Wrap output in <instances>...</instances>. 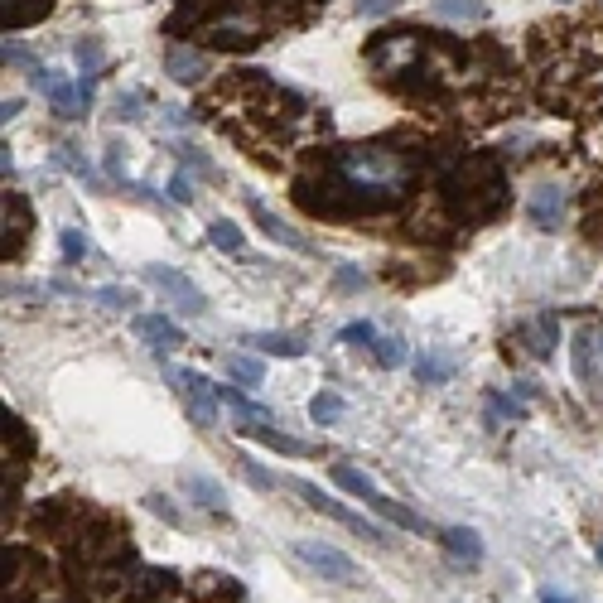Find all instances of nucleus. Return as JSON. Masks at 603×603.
<instances>
[{
	"instance_id": "nucleus-1",
	"label": "nucleus",
	"mask_w": 603,
	"mask_h": 603,
	"mask_svg": "<svg viewBox=\"0 0 603 603\" xmlns=\"http://www.w3.org/2000/svg\"><path fill=\"white\" fill-rule=\"evenodd\" d=\"M338 169H343V179H348L357 193H391V189H401V184L411 179L406 155H396V150H377V145L348 150V155L338 160Z\"/></svg>"
},
{
	"instance_id": "nucleus-2",
	"label": "nucleus",
	"mask_w": 603,
	"mask_h": 603,
	"mask_svg": "<svg viewBox=\"0 0 603 603\" xmlns=\"http://www.w3.org/2000/svg\"><path fill=\"white\" fill-rule=\"evenodd\" d=\"M290 555L300 560L304 570H314L319 579H329V584H362L357 560L343 555L338 546H329V541H290Z\"/></svg>"
},
{
	"instance_id": "nucleus-3",
	"label": "nucleus",
	"mask_w": 603,
	"mask_h": 603,
	"mask_svg": "<svg viewBox=\"0 0 603 603\" xmlns=\"http://www.w3.org/2000/svg\"><path fill=\"white\" fill-rule=\"evenodd\" d=\"M290 488H295V493H300L304 502L314 507V512H324V517H333V521H338V526H348V531H357V536H367V541H377V546H382V526H372V521H367V517H357V512H348L343 502H333L329 493H319L314 483H304V478H295Z\"/></svg>"
},
{
	"instance_id": "nucleus-4",
	"label": "nucleus",
	"mask_w": 603,
	"mask_h": 603,
	"mask_svg": "<svg viewBox=\"0 0 603 603\" xmlns=\"http://www.w3.org/2000/svg\"><path fill=\"white\" fill-rule=\"evenodd\" d=\"M169 382H174V391L189 401V415L198 420V425H218V386L213 382H203L198 372H174L169 367Z\"/></svg>"
},
{
	"instance_id": "nucleus-5",
	"label": "nucleus",
	"mask_w": 603,
	"mask_h": 603,
	"mask_svg": "<svg viewBox=\"0 0 603 603\" xmlns=\"http://www.w3.org/2000/svg\"><path fill=\"white\" fill-rule=\"evenodd\" d=\"M145 280H150L160 295H169V300L179 304V314H203V309H208L203 290H198V285H193L184 271H174V266H150V271H145Z\"/></svg>"
},
{
	"instance_id": "nucleus-6",
	"label": "nucleus",
	"mask_w": 603,
	"mask_h": 603,
	"mask_svg": "<svg viewBox=\"0 0 603 603\" xmlns=\"http://www.w3.org/2000/svg\"><path fill=\"white\" fill-rule=\"evenodd\" d=\"M165 73L174 78V83L184 87H198L208 73H213V63H208V54L203 49H184V44H169L165 49Z\"/></svg>"
},
{
	"instance_id": "nucleus-7",
	"label": "nucleus",
	"mask_w": 603,
	"mask_h": 603,
	"mask_svg": "<svg viewBox=\"0 0 603 603\" xmlns=\"http://www.w3.org/2000/svg\"><path fill=\"white\" fill-rule=\"evenodd\" d=\"M247 208H251V218H256V227H261V232H266L271 242H280V247H290V251H300V256H314V251H319L314 242H309V237H300V232H295L290 222L275 218V213L266 208V203H261V198H251Z\"/></svg>"
},
{
	"instance_id": "nucleus-8",
	"label": "nucleus",
	"mask_w": 603,
	"mask_h": 603,
	"mask_svg": "<svg viewBox=\"0 0 603 603\" xmlns=\"http://www.w3.org/2000/svg\"><path fill=\"white\" fill-rule=\"evenodd\" d=\"M136 333H140V338H150L155 348H184V329H179V324H169L165 314H140Z\"/></svg>"
},
{
	"instance_id": "nucleus-9",
	"label": "nucleus",
	"mask_w": 603,
	"mask_h": 603,
	"mask_svg": "<svg viewBox=\"0 0 603 603\" xmlns=\"http://www.w3.org/2000/svg\"><path fill=\"white\" fill-rule=\"evenodd\" d=\"M184 493L198 507H208V512H227V493H222L218 478H208V473H184Z\"/></svg>"
},
{
	"instance_id": "nucleus-10",
	"label": "nucleus",
	"mask_w": 603,
	"mask_h": 603,
	"mask_svg": "<svg viewBox=\"0 0 603 603\" xmlns=\"http://www.w3.org/2000/svg\"><path fill=\"white\" fill-rule=\"evenodd\" d=\"M430 5H435L439 20H454V25H483L493 15L483 0H430Z\"/></svg>"
},
{
	"instance_id": "nucleus-11",
	"label": "nucleus",
	"mask_w": 603,
	"mask_h": 603,
	"mask_svg": "<svg viewBox=\"0 0 603 603\" xmlns=\"http://www.w3.org/2000/svg\"><path fill=\"white\" fill-rule=\"evenodd\" d=\"M39 92H44V97H49V102H54V107L63 111V116H78V107L87 102L83 92H73V87L63 83L58 73H39Z\"/></svg>"
},
{
	"instance_id": "nucleus-12",
	"label": "nucleus",
	"mask_w": 603,
	"mask_h": 603,
	"mask_svg": "<svg viewBox=\"0 0 603 603\" xmlns=\"http://www.w3.org/2000/svg\"><path fill=\"white\" fill-rule=\"evenodd\" d=\"M531 222L536 227H560V218H565V198H560V189H536V198H531Z\"/></svg>"
},
{
	"instance_id": "nucleus-13",
	"label": "nucleus",
	"mask_w": 603,
	"mask_h": 603,
	"mask_svg": "<svg viewBox=\"0 0 603 603\" xmlns=\"http://www.w3.org/2000/svg\"><path fill=\"white\" fill-rule=\"evenodd\" d=\"M444 550L459 555V560H483V541H478V531H468V526H449V531H444Z\"/></svg>"
},
{
	"instance_id": "nucleus-14",
	"label": "nucleus",
	"mask_w": 603,
	"mask_h": 603,
	"mask_svg": "<svg viewBox=\"0 0 603 603\" xmlns=\"http://www.w3.org/2000/svg\"><path fill=\"white\" fill-rule=\"evenodd\" d=\"M227 377H232V382H247V386H261L266 382V362H261V357H247V353H232L227 357Z\"/></svg>"
},
{
	"instance_id": "nucleus-15",
	"label": "nucleus",
	"mask_w": 603,
	"mask_h": 603,
	"mask_svg": "<svg viewBox=\"0 0 603 603\" xmlns=\"http://www.w3.org/2000/svg\"><path fill=\"white\" fill-rule=\"evenodd\" d=\"M348 411V401L338 396V391H319L314 401H309V415H314V425H338Z\"/></svg>"
},
{
	"instance_id": "nucleus-16",
	"label": "nucleus",
	"mask_w": 603,
	"mask_h": 603,
	"mask_svg": "<svg viewBox=\"0 0 603 603\" xmlns=\"http://www.w3.org/2000/svg\"><path fill=\"white\" fill-rule=\"evenodd\" d=\"M333 483H338L343 493L362 497V502H372V497H377V488H372V478H367V473H357V468H348V464H333Z\"/></svg>"
},
{
	"instance_id": "nucleus-17",
	"label": "nucleus",
	"mask_w": 603,
	"mask_h": 603,
	"mask_svg": "<svg viewBox=\"0 0 603 603\" xmlns=\"http://www.w3.org/2000/svg\"><path fill=\"white\" fill-rule=\"evenodd\" d=\"M367 507H372V512H382L386 521H396V526H406V531H425V521L415 517L411 507H401V502H391V497H372V502H367Z\"/></svg>"
},
{
	"instance_id": "nucleus-18",
	"label": "nucleus",
	"mask_w": 603,
	"mask_h": 603,
	"mask_svg": "<svg viewBox=\"0 0 603 603\" xmlns=\"http://www.w3.org/2000/svg\"><path fill=\"white\" fill-rule=\"evenodd\" d=\"M208 237H213V247H218V251H227V256H242V227H237V222L218 218L213 227H208Z\"/></svg>"
},
{
	"instance_id": "nucleus-19",
	"label": "nucleus",
	"mask_w": 603,
	"mask_h": 603,
	"mask_svg": "<svg viewBox=\"0 0 603 603\" xmlns=\"http://www.w3.org/2000/svg\"><path fill=\"white\" fill-rule=\"evenodd\" d=\"M526 338H531V353L536 357H550V348H555V319H536L526 329Z\"/></svg>"
},
{
	"instance_id": "nucleus-20",
	"label": "nucleus",
	"mask_w": 603,
	"mask_h": 603,
	"mask_svg": "<svg viewBox=\"0 0 603 603\" xmlns=\"http://www.w3.org/2000/svg\"><path fill=\"white\" fill-rule=\"evenodd\" d=\"M372 348H377V362H382V367H406V362H411V353H406L401 338H377Z\"/></svg>"
},
{
	"instance_id": "nucleus-21",
	"label": "nucleus",
	"mask_w": 603,
	"mask_h": 603,
	"mask_svg": "<svg viewBox=\"0 0 603 603\" xmlns=\"http://www.w3.org/2000/svg\"><path fill=\"white\" fill-rule=\"evenodd\" d=\"M454 367H459L454 357H425L415 372H420V382H444V377H454Z\"/></svg>"
},
{
	"instance_id": "nucleus-22",
	"label": "nucleus",
	"mask_w": 603,
	"mask_h": 603,
	"mask_svg": "<svg viewBox=\"0 0 603 603\" xmlns=\"http://www.w3.org/2000/svg\"><path fill=\"white\" fill-rule=\"evenodd\" d=\"M251 343H261L266 353H280V357H300L304 353L295 338H275V333H261V338H251Z\"/></svg>"
},
{
	"instance_id": "nucleus-23",
	"label": "nucleus",
	"mask_w": 603,
	"mask_h": 603,
	"mask_svg": "<svg viewBox=\"0 0 603 603\" xmlns=\"http://www.w3.org/2000/svg\"><path fill=\"white\" fill-rule=\"evenodd\" d=\"M242 473H247V483H251V488H261V493H271V488H275V478H271V473H266L261 464H256L251 454H242Z\"/></svg>"
},
{
	"instance_id": "nucleus-24",
	"label": "nucleus",
	"mask_w": 603,
	"mask_h": 603,
	"mask_svg": "<svg viewBox=\"0 0 603 603\" xmlns=\"http://www.w3.org/2000/svg\"><path fill=\"white\" fill-rule=\"evenodd\" d=\"M58 247H63V261H83V256H87V242L73 232V227H63V232H58Z\"/></svg>"
},
{
	"instance_id": "nucleus-25",
	"label": "nucleus",
	"mask_w": 603,
	"mask_h": 603,
	"mask_svg": "<svg viewBox=\"0 0 603 603\" xmlns=\"http://www.w3.org/2000/svg\"><path fill=\"white\" fill-rule=\"evenodd\" d=\"M78 63H83V78H97V68H102V49L87 39V44H78Z\"/></svg>"
},
{
	"instance_id": "nucleus-26",
	"label": "nucleus",
	"mask_w": 603,
	"mask_h": 603,
	"mask_svg": "<svg viewBox=\"0 0 603 603\" xmlns=\"http://www.w3.org/2000/svg\"><path fill=\"white\" fill-rule=\"evenodd\" d=\"M338 338H343V343H362V348H372V343H377V329H372V324H348Z\"/></svg>"
},
{
	"instance_id": "nucleus-27",
	"label": "nucleus",
	"mask_w": 603,
	"mask_h": 603,
	"mask_svg": "<svg viewBox=\"0 0 603 603\" xmlns=\"http://www.w3.org/2000/svg\"><path fill=\"white\" fill-rule=\"evenodd\" d=\"M401 0H357V15H367V20H377V15H391Z\"/></svg>"
},
{
	"instance_id": "nucleus-28",
	"label": "nucleus",
	"mask_w": 603,
	"mask_h": 603,
	"mask_svg": "<svg viewBox=\"0 0 603 603\" xmlns=\"http://www.w3.org/2000/svg\"><path fill=\"white\" fill-rule=\"evenodd\" d=\"M338 285H343V290H362V285H367V275L357 271V266H338Z\"/></svg>"
},
{
	"instance_id": "nucleus-29",
	"label": "nucleus",
	"mask_w": 603,
	"mask_h": 603,
	"mask_svg": "<svg viewBox=\"0 0 603 603\" xmlns=\"http://www.w3.org/2000/svg\"><path fill=\"white\" fill-rule=\"evenodd\" d=\"M145 502H150V512H155V517H165L169 526H179V512H174V507H169L165 497H145Z\"/></svg>"
},
{
	"instance_id": "nucleus-30",
	"label": "nucleus",
	"mask_w": 603,
	"mask_h": 603,
	"mask_svg": "<svg viewBox=\"0 0 603 603\" xmlns=\"http://www.w3.org/2000/svg\"><path fill=\"white\" fill-rule=\"evenodd\" d=\"M169 193H174V203H193V189H189V179H184V174H174V179H169Z\"/></svg>"
},
{
	"instance_id": "nucleus-31",
	"label": "nucleus",
	"mask_w": 603,
	"mask_h": 603,
	"mask_svg": "<svg viewBox=\"0 0 603 603\" xmlns=\"http://www.w3.org/2000/svg\"><path fill=\"white\" fill-rule=\"evenodd\" d=\"M594 145H599V155H603V121L594 126Z\"/></svg>"
},
{
	"instance_id": "nucleus-32",
	"label": "nucleus",
	"mask_w": 603,
	"mask_h": 603,
	"mask_svg": "<svg viewBox=\"0 0 603 603\" xmlns=\"http://www.w3.org/2000/svg\"><path fill=\"white\" fill-rule=\"evenodd\" d=\"M541 603H570V599H560V594H541Z\"/></svg>"
},
{
	"instance_id": "nucleus-33",
	"label": "nucleus",
	"mask_w": 603,
	"mask_h": 603,
	"mask_svg": "<svg viewBox=\"0 0 603 603\" xmlns=\"http://www.w3.org/2000/svg\"><path fill=\"white\" fill-rule=\"evenodd\" d=\"M599 565H603V546H599Z\"/></svg>"
}]
</instances>
